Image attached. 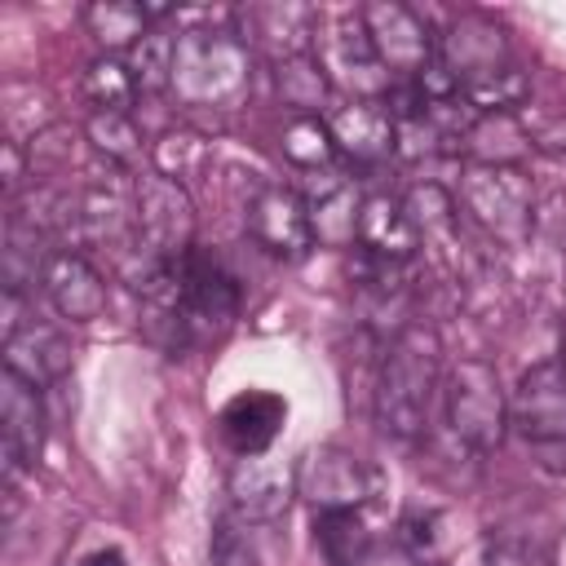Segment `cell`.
Masks as SVG:
<instances>
[{
    "label": "cell",
    "instance_id": "cell-35",
    "mask_svg": "<svg viewBox=\"0 0 566 566\" xmlns=\"http://www.w3.org/2000/svg\"><path fill=\"white\" fill-rule=\"evenodd\" d=\"M80 566H128V562H124V553H119V548H93Z\"/></svg>",
    "mask_w": 566,
    "mask_h": 566
},
{
    "label": "cell",
    "instance_id": "cell-20",
    "mask_svg": "<svg viewBox=\"0 0 566 566\" xmlns=\"http://www.w3.org/2000/svg\"><path fill=\"white\" fill-rule=\"evenodd\" d=\"M358 248L376 261H394L402 265L416 248H420V230L407 212L402 199L394 195H371L363 199V212H358Z\"/></svg>",
    "mask_w": 566,
    "mask_h": 566
},
{
    "label": "cell",
    "instance_id": "cell-24",
    "mask_svg": "<svg viewBox=\"0 0 566 566\" xmlns=\"http://www.w3.org/2000/svg\"><path fill=\"white\" fill-rule=\"evenodd\" d=\"M84 27L106 53H119L150 31V18H146V4H133V0H97L84 9Z\"/></svg>",
    "mask_w": 566,
    "mask_h": 566
},
{
    "label": "cell",
    "instance_id": "cell-31",
    "mask_svg": "<svg viewBox=\"0 0 566 566\" xmlns=\"http://www.w3.org/2000/svg\"><path fill=\"white\" fill-rule=\"evenodd\" d=\"M212 566H261L243 517H221L212 531Z\"/></svg>",
    "mask_w": 566,
    "mask_h": 566
},
{
    "label": "cell",
    "instance_id": "cell-4",
    "mask_svg": "<svg viewBox=\"0 0 566 566\" xmlns=\"http://www.w3.org/2000/svg\"><path fill=\"white\" fill-rule=\"evenodd\" d=\"M442 398H447V424H451L455 442H464L478 455H486L504 442L509 398L500 389V371L486 358H460L442 380Z\"/></svg>",
    "mask_w": 566,
    "mask_h": 566
},
{
    "label": "cell",
    "instance_id": "cell-14",
    "mask_svg": "<svg viewBox=\"0 0 566 566\" xmlns=\"http://www.w3.org/2000/svg\"><path fill=\"white\" fill-rule=\"evenodd\" d=\"M0 433H4V460H9V478L27 464L40 460L44 451V402H40V385L0 371Z\"/></svg>",
    "mask_w": 566,
    "mask_h": 566
},
{
    "label": "cell",
    "instance_id": "cell-19",
    "mask_svg": "<svg viewBox=\"0 0 566 566\" xmlns=\"http://www.w3.org/2000/svg\"><path fill=\"white\" fill-rule=\"evenodd\" d=\"M4 371L31 385H53L71 371V345L53 323H18L4 336Z\"/></svg>",
    "mask_w": 566,
    "mask_h": 566
},
{
    "label": "cell",
    "instance_id": "cell-25",
    "mask_svg": "<svg viewBox=\"0 0 566 566\" xmlns=\"http://www.w3.org/2000/svg\"><path fill=\"white\" fill-rule=\"evenodd\" d=\"M398 544L411 553V562L420 566H442L455 548V531L451 517L442 509H407L398 522Z\"/></svg>",
    "mask_w": 566,
    "mask_h": 566
},
{
    "label": "cell",
    "instance_id": "cell-8",
    "mask_svg": "<svg viewBox=\"0 0 566 566\" xmlns=\"http://www.w3.org/2000/svg\"><path fill=\"white\" fill-rule=\"evenodd\" d=\"M358 18H363V31H367L380 66L394 80H416L438 57L429 22L411 4H402V0H367L358 9Z\"/></svg>",
    "mask_w": 566,
    "mask_h": 566
},
{
    "label": "cell",
    "instance_id": "cell-34",
    "mask_svg": "<svg viewBox=\"0 0 566 566\" xmlns=\"http://www.w3.org/2000/svg\"><path fill=\"white\" fill-rule=\"evenodd\" d=\"M4 190L13 195L18 186H22V150H18V142H4Z\"/></svg>",
    "mask_w": 566,
    "mask_h": 566
},
{
    "label": "cell",
    "instance_id": "cell-22",
    "mask_svg": "<svg viewBox=\"0 0 566 566\" xmlns=\"http://www.w3.org/2000/svg\"><path fill=\"white\" fill-rule=\"evenodd\" d=\"M274 84H279V97H283L296 115H318V119H327V115L336 111V106H332L336 88H332L323 62H318L314 53H296V57L274 62Z\"/></svg>",
    "mask_w": 566,
    "mask_h": 566
},
{
    "label": "cell",
    "instance_id": "cell-26",
    "mask_svg": "<svg viewBox=\"0 0 566 566\" xmlns=\"http://www.w3.org/2000/svg\"><path fill=\"white\" fill-rule=\"evenodd\" d=\"M460 146L473 155L469 164H509V168H517V159L526 155V133L517 128L513 115H478Z\"/></svg>",
    "mask_w": 566,
    "mask_h": 566
},
{
    "label": "cell",
    "instance_id": "cell-33",
    "mask_svg": "<svg viewBox=\"0 0 566 566\" xmlns=\"http://www.w3.org/2000/svg\"><path fill=\"white\" fill-rule=\"evenodd\" d=\"M407 212H411V221H416V230L420 234H433V230H447L451 226V199L438 190V186H416L407 199Z\"/></svg>",
    "mask_w": 566,
    "mask_h": 566
},
{
    "label": "cell",
    "instance_id": "cell-5",
    "mask_svg": "<svg viewBox=\"0 0 566 566\" xmlns=\"http://www.w3.org/2000/svg\"><path fill=\"white\" fill-rule=\"evenodd\" d=\"M460 203H464V212L491 239L517 243L531 230L535 190H531V177L522 168H509V164H464V172H460Z\"/></svg>",
    "mask_w": 566,
    "mask_h": 566
},
{
    "label": "cell",
    "instance_id": "cell-16",
    "mask_svg": "<svg viewBox=\"0 0 566 566\" xmlns=\"http://www.w3.org/2000/svg\"><path fill=\"white\" fill-rule=\"evenodd\" d=\"M243 31H234L248 49H265L274 62L296 57V53H314L318 40V18L305 4H252L239 13Z\"/></svg>",
    "mask_w": 566,
    "mask_h": 566
},
{
    "label": "cell",
    "instance_id": "cell-17",
    "mask_svg": "<svg viewBox=\"0 0 566 566\" xmlns=\"http://www.w3.org/2000/svg\"><path fill=\"white\" fill-rule=\"evenodd\" d=\"M332 142L354 164H380L398 150V124L385 102H345L327 115Z\"/></svg>",
    "mask_w": 566,
    "mask_h": 566
},
{
    "label": "cell",
    "instance_id": "cell-27",
    "mask_svg": "<svg viewBox=\"0 0 566 566\" xmlns=\"http://www.w3.org/2000/svg\"><path fill=\"white\" fill-rule=\"evenodd\" d=\"M279 146H283V155H287L296 168H310V172H327L332 159H336L332 128H327V119H318V115H296V119H287V128L279 133Z\"/></svg>",
    "mask_w": 566,
    "mask_h": 566
},
{
    "label": "cell",
    "instance_id": "cell-12",
    "mask_svg": "<svg viewBox=\"0 0 566 566\" xmlns=\"http://www.w3.org/2000/svg\"><path fill=\"white\" fill-rule=\"evenodd\" d=\"M248 234L270 256L301 261L314 248V226H310L305 195H296L287 186H261L248 203Z\"/></svg>",
    "mask_w": 566,
    "mask_h": 566
},
{
    "label": "cell",
    "instance_id": "cell-13",
    "mask_svg": "<svg viewBox=\"0 0 566 566\" xmlns=\"http://www.w3.org/2000/svg\"><path fill=\"white\" fill-rule=\"evenodd\" d=\"M177 301H181L190 327H226L239 314L234 274L203 248H190L177 261Z\"/></svg>",
    "mask_w": 566,
    "mask_h": 566
},
{
    "label": "cell",
    "instance_id": "cell-30",
    "mask_svg": "<svg viewBox=\"0 0 566 566\" xmlns=\"http://www.w3.org/2000/svg\"><path fill=\"white\" fill-rule=\"evenodd\" d=\"M88 142H93V150H102L115 164H133L142 155V133H137L133 115H102V111H93Z\"/></svg>",
    "mask_w": 566,
    "mask_h": 566
},
{
    "label": "cell",
    "instance_id": "cell-9",
    "mask_svg": "<svg viewBox=\"0 0 566 566\" xmlns=\"http://www.w3.org/2000/svg\"><path fill=\"white\" fill-rule=\"evenodd\" d=\"M296 495H305L314 513H332V509L358 513L376 495V473L345 447H310L296 460Z\"/></svg>",
    "mask_w": 566,
    "mask_h": 566
},
{
    "label": "cell",
    "instance_id": "cell-11",
    "mask_svg": "<svg viewBox=\"0 0 566 566\" xmlns=\"http://www.w3.org/2000/svg\"><path fill=\"white\" fill-rule=\"evenodd\" d=\"M226 491H230V504H234V517H243L248 526H270L287 513L292 495H296V469L274 460V455H239L230 478H226Z\"/></svg>",
    "mask_w": 566,
    "mask_h": 566
},
{
    "label": "cell",
    "instance_id": "cell-3",
    "mask_svg": "<svg viewBox=\"0 0 566 566\" xmlns=\"http://www.w3.org/2000/svg\"><path fill=\"white\" fill-rule=\"evenodd\" d=\"M509 424L535 451L544 469L566 473V367L562 358H544L522 371L509 398Z\"/></svg>",
    "mask_w": 566,
    "mask_h": 566
},
{
    "label": "cell",
    "instance_id": "cell-32",
    "mask_svg": "<svg viewBox=\"0 0 566 566\" xmlns=\"http://www.w3.org/2000/svg\"><path fill=\"white\" fill-rule=\"evenodd\" d=\"M203 159V142L195 133H168L164 142H155V172L181 181L195 172V164Z\"/></svg>",
    "mask_w": 566,
    "mask_h": 566
},
{
    "label": "cell",
    "instance_id": "cell-1",
    "mask_svg": "<svg viewBox=\"0 0 566 566\" xmlns=\"http://www.w3.org/2000/svg\"><path fill=\"white\" fill-rule=\"evenodd\" d=\"M168 93L195 111H234L252 93V49L221 27H190L172 49Z\"/></svg>",
    "mask_w": 566,
    "mask_h": 566
},
{
    "label": "cell",
    "instance_id": "cell-10",
    "mask_svg": "<svg viewBox=\"0 0 566 566\" xmlns=\"http://www.w3.org/2000/svg\"><path fill=\"white\" fill-rule=\"evenodd\" d=\"M438 62L455 75L460 93H473V88L495 84V80H504L509 71H517L504 31H500L491 18H482V13H460V18L451 22V31H447L442 44H438Z\"/></svg>",
    "mask_w": 566,
    "mask_h": 566
},
{
    "label": "cell",
    "instance_id": "cell-7",
    "mask_svg": "<svg viewBox=\"0 0 566 566\" xmlns=\"http://www.w3.org/2000/svg\"><path fill=\"white\" fill-rule=\"evenodd\" d=\"M314 57L323 62L332 88L349 93V102H380L389 88H394V75L380 66L367 31H363V18L358 9L336 18L318 40H314Z\"/></svg>",
    "mask_w": 566,
    "mask_h": 566
},
{
    "label": "cell",
    "instance_id": "cell-6",
    "mask_svg": "<svg viewBox=\"0 0 566 566\" xmlns=\"http://www.w3.org/2000/svg\"><path fill=\"white\" fill-rule=\"evenodd\" d=\"M133 221H137V248H146L159 261H181L195 248V203L181 181L164 172H142L133 186Z\"/></svg>",
    "mask_w": 566,
    "mask_h": 566
},
{
    "label": "cell",
    "instance_id": "cell-36",
    "mask_svg": "<svg viewBox=\"0 0 566 566\" xmlns=\"http://www.w3.org/2000/svg\"><path fill=\"white\" fill-rule=\"evenodd\" d=\"M562 367H566V340H562Z\"/></svg>",
    "mask_w": 566,
    "mask_h": 566
},
{
    "label": "cell",
    "instance_id": "cell-15",
    "mask_svg": "<svg viewBox=\"0 0 566 566\" xmlns=\"http://www.w3.org/2000/svg\"><path fill=\"white\" fill-rule=\"evenodd\" d=\"M40 287L49 305L71 323H93L106 310V283L80 252H49L40 261Z\"/></svg>",
    "mask_w": 566,
    "mask_h": 566
},
{
    "label": "cell",
    "instance_id": "cell-29",
    "mask_svg": "<svg viewBox=\"0 0 566 566\" xmlns=\"http://www.w3.org/2000/svg\"><path fill=\"white\" fill-rule=\"evenodd\" d=\"M172 49H177V40L155 31V27L128 49V71H133L137 88H146V93L168 88V80H172Z\"/></svg>",
    "mask_w": 566,
    "mask_h": 566
},
{
    "label": "cell",
    "instance_id": "cell-18",
    "mask_svg": "<svg viewBox=\"0 0 566 566\" xmlns=\"http://www.w3.org/2000/svg\"><path fill=\"white\" fill-rule=\"evenodd\" d=\"M283 420H287V402L279 394H270V389H243V394H234L221 407L217 429H221V438H226V447L234 455H261L279 438Z\"/></svg>",
    "mask_w": 566,
    "mask_h": 566
},
{
    "label": "cell",
    "instance_id": "cell-21",
    "mask_svg": "<svg viewBox=\"0 0 566 566\" xmlns=\"http://www.w3.org/2000/svg\"><path fill=\"white\" fill-rule=\"evenodd\" d=\"M305 208H310V226H314V239L327 243V248H349L358 243V212H363V199L354 195V186L340 177V172H318V181L310 186L305 195Z\"/></svg>",
    "mask_w": 566,
    "mask_h": 566
},
{
    "label": "cell",
    "instance_id": "cell-23",
    "mask_svg": "<svg viewBox=\"0 0 566 566\" xmlns=\"http://www.w3.org/2000/svg\"><path fill=\"white\" fill-rule=\"evenodd\" d=\"M314 544L327 566H367L371 557V531L354 509L314 513Z\"/></svg>",
    "mask_w": 566,
    "mask_h": 566
},
{
    "label": "cell",
    "instance_id": "cell-28",
    "mask_svg": "<svg viewBox=\"0 0 566 566\" xmlns=\"http://www.w3.org/2000/svg\"><path fill=\"white\" fill-rule=\"evenodd\" d=\"M84 97L102 111V115H128L133 97H137V80L128 71V62L119 57H97L84 71Z\"/></svg>",
    "mask_w": 566,
    "mask_h": 566
},
{
    "label": "cell",
    "instance_id": "cell-2",
    "mask_svg": "<svg viewBox=\"0 0 566 566\" xmlns=\"http://www.w3.org/2000/svg\"><path fill=\"white\" fill-rule=\"evenodd\" d=\"M438 371H442V345L429 327L416 323L389 340L380 358V376H376V420L385 433L416 438L424 429Z\"/></svg>",
    "mask_w": 566,
    "mask_h": 566
}]
</instances>
